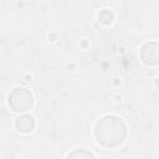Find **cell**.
Listing matches in <instances>:
<instances>
[{"label": "cell", "mask_w": 159, "mask_h": 159, "mask_svg": "<svg viewBox=\"0 0 159 159\" xmlns=\"http://www.w3.org/2000/svg\"><path fill=\"white\" fill-rule=\"evenodd\" d=\"M94 135L97 142L104 148H116L125 139V124L116 116H104L97 122Z\"/></svg>", "instance_id": "cell-1"}, {"label": "cell", "mask_w": 159, "mask_h": 159, "mask_svg": "<svg viewBox=\"0 0 159 159\" xmlns=\"http://www.w3.org/2000/svg\"><path fill=\"white\" fill-rule=\"evenodd\" d=\"M7 103L14 112H26L32 107L34 98L30 91L22 87H17L10 92Z\"/></svg>", "instance_id": "cell-2"}, {"label": "cell", "mask_w": 159, "mask_h": 159, "mask_svg": "<svg viewBox=\"0 0 159 159\" xmlns=\"http://www.w3.org/2000/svg\"><path fill=\"white\" fill-rule=\"evenodd\" d=\"M140 57L144 63L154 66L158 63V45L155 42H147L140 51Z\"/></svg>", "instance_id": "cell-3"}, {"label": "cell", "mask_w": 159, "mask_h": 159, "mask_svg": "<svg viewBox=\"0 0 159 159\" xmlns=\"http://www.w3.org/2000/svg\"><path fill=\"white\" fill-rule=\"evenodd\" d=\"M35 127V120L31 116H27V114H24L21 117H19L16 119V128L19 132H22V133H29L34 129Z\"/></svg>", "instance_id": "cell-4"}, {"label": "cell", "mask_w": 159, "mask_h": 159, "mask_svg": "<svg viewBox=\"0 0 159 159\" xmlns=\"http://www.w3.org/2000/svg\"><path fill=\"white\" fill-rule=\"evenodd\" d=\"M66 159H96L94 155L86 149H75L72 150Z\"/></svg>", "instance_id": "cell-5"}]
</instances>
